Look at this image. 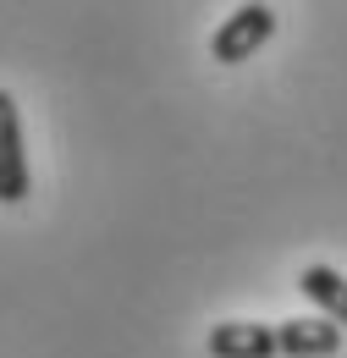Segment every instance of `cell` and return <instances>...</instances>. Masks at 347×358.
<instances>
[{
	"mask_svg": "<svg viewBox=\"0 0 347 358\" xmlns=\"http://www.w3.org/2000/svg\"><path fill=\"white\" fill-rule=\"evenodd\" d=\"M298 292H304V298L325 314L331 325H342V331H347V275H342V270L304 265V270H298Z\"/></svg>",
	"mask_w": 347,
	"mask_h": 358,
	"instance_id": "obj_5",
	"label": "cell"
},
{
	"mask_svg": "<svg viewBox=\"0 0 347 358\" xmlns=\"http://www.w3.org/2000/svg\"><path fill=\"white\" fill-rule=\"evenodd\" d=\"M28 199V155H22V116L17 99L0 89V204Z\"/></svg>",
	"mask_w": 347,
	"mask_h": 358,
	"instance_id": "obj_2",
	"label": "cell"
},
{
	"mask_svg": "<svg viewBox=\"0 0 347 358\" xmlns=\"http://www.w3.org/2000/svg\"><path fill=\"white\" fill-rule=\"evenodd\" d=\"M204 348H210V358H276V325L226 320V325H210Z\"/></svg>",
	"mask_w": 347,
	"mask_h": 358,
	"instance_id": "obj_4",
	"label": "cell"
},
{
	"mask_svg": "<svg viewBox=\"0 0 347 358\" xmlns=\"http://www.w3.org/2000/svg\"><path fill=\"white\" fill-rule=\"evenodd\" d=\"M276 353H287V358H337L342 353V325H331L325 314L281 320V325H276Z\"/></svg>",
	"mask_w": 347,
	"mask_h": 358,
	"instance_id": "obj_3",
	"label": "cell"
},
{
	"mask_svg": "<svg viewBox=\"0 0 347 358\" xmlns=\"http://www.w3.org/2000/svg\"><path fill=\"white\" fill-rule=\"evenodd\" d=\"M270 34H276V11H270V6H237L215 34H210V55H215L220 66H243Z\"/></svg>",
	"mask_w": 347,
	"mask_h": 358,
	"instance_id": "obj_1",
	"label": "cell"
}]
</instances>
